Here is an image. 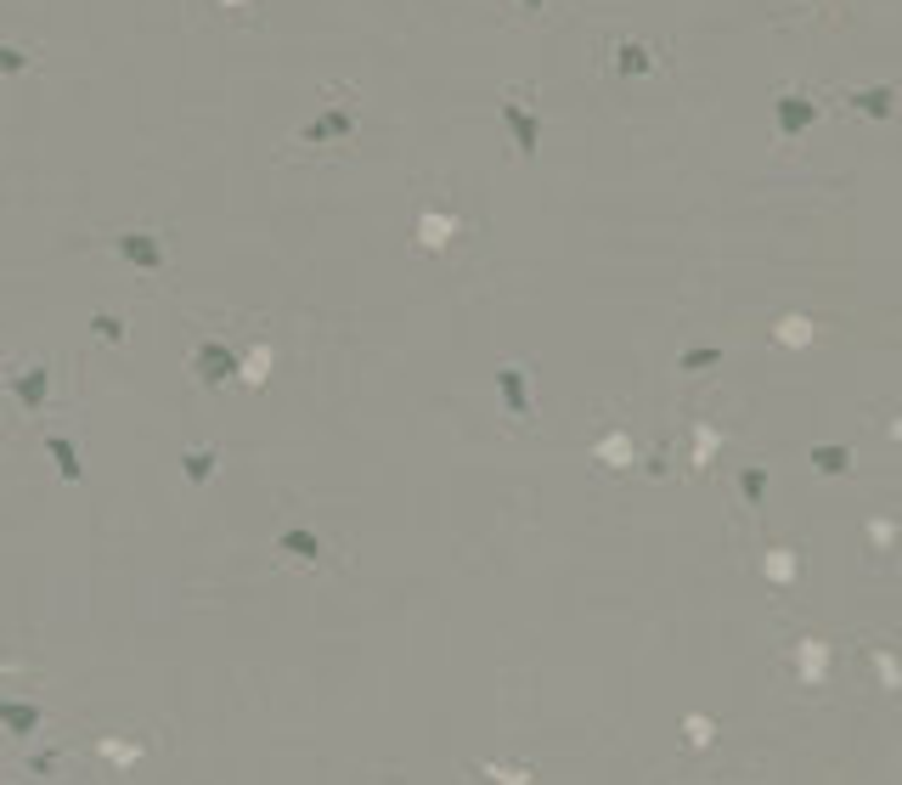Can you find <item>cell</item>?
<instances>
[{
    "mask_svg": "<svg viewBox=\"0 0 902 785\" xmlns=\"http://www.w3.org/2000/svg\"><path fill=\"white\" fill-rule=\"evenodd\" d=\"M361 131V91L356 85H328L321 108L288 136V153H345Z\"/></svg>",
    "mask_w": 902,
    "mask_h": 785,
    "instance_id": "1",
    "label": "cell"
},
{
    "mask_svg": "<svg viewBox=\"0 0 902 785\" xmlns=\"http://www.w3.org/2000/svg\"><path fill=\"white\" fill-rule=\"evenodd\" d=\"M496 113H502V125H508V136H513V153H520V159H536V147H542V108H536V91H531V85H508V91L496 96Z\"/></svg>",
    "mask_w": 902,
    "mask_h": 785,
    "instance_id": "2",
    "label": "cell"
},
{
    "mask_svg": "<svg viewBox=\"0 0 902 785\" xmlns=\"http://www.w3.org/2000/svg\"><path fill=\"white\" fill-rule=\"evenodd\" d=\"M463 215L458 210H445V204H423L418 210V226H412V244H418V255H445L451 244L463 237Z\"/></svg>",
    "mask_w": 902,
    "mask_h": 785,
    "instance_id": "3",
    "label": "cell"
},
{
    "mask_svg": "<svg viewBox=\"0 0 902 785\" xmlns=\"http://www.w3.org/2000/svg\"><path fill=\"white\" fill-rule=\"evenodd\" d=\"M604 63H609V74L637 80V74H660V69H666V57H660L649 40H637V34H615V40L604 45Z\"/></svg>",
    "mask_w": 902,
    "mask_h": 785,
    "instance_id": "4",
    "label": "cell"
},
{
    "mask_svg": "<svg viewBox=\"0 0 902 785\" xmlns=\"http://www.w3.org/2000/svg\"><path fill=\"white\" fill-rule=\"evenodd\" d=\"M113 249H119V261H131L136 272H164L170 266V244L153 237V232H119Z\"/></svg>",
    "mask_w": 902,
    "mask_h": 785,
    "instance_id": "5",
    "label": "cell"
},
{
    "mask_svg": "<svg viewBox=\"0 0 902 785\" xmlns=\"http://www.w3.org/2000/svg\"><path fill=\"white\" fill-rule=\"evenodd\" d=\"M772 119H779V136L790 142V136H801L812 119H818V102L807 96V91H796V85H785L779 96H772Z\"/></svg>",
    "mask_w": 902,
    "mask_h": 785,
    "instance_id": "6",
    "label": "cell"
},
{
    "mask_svg": "<svg viewBox=\"0 0 902 785\" xmlns=\"http://www.w3.org/2000/svg\"><path fill=\"white\" fill-rule=\"evenodd\" d=\"M266 0H186L192 18H209V23H254Z\"/></svg>",
    "mask_w": 902,
    "mask_h": 785,
    "instance_id": "7",
    "label": "cell"
},
{
    "mask_svg": "<svg viewBox=\"0 0 902 785\" xmlns=\"http://www.w3.org/2000/svg\"><path fill=\"white\" fill-rule=\"evenodd\" d=\"M496 390H502V401H508L513 418H531V374L520 368V361H508V368L496 374Z\"/></svg>",
    "mask_w": 902,
    "mask_h": 785,
    "instance_id": "8",
    "label": "cell"
},
{
    "mask_svg": "<svg viewBox=\"0 0 902 785\" xmlns=\"http://www.w3.org/2000/svg\"><path fill=\"white\" fill-rule=\"evenodd\" d=\"M40 69V45H23V40H0V74L18 80V74H34Z\"/></svg>",
    "mask_w": 902,
    "mask_h": 785,
    "instance_id": "9",
    "label": "cell"
},
{
    "mask_svg": "<svg viewBox=\"0 0 902 785\" xmlns=\"http://www.w3.org/2000/svg\"><path fill=\"white\" fill-rule=\"evenodd\" d=\"M271 361H277V350H271V345L260 339V345H254V350H248V356L237 361V379H243L248 390H260V385L271 379Z\"/></svg>",
    "mask_w": 902,
    "mask_h": 785,
    "instance_id": "10",
    "label": "cell"
},
{
    "mask_svg": "<svg viewBox=\"0 0 902 785\" xmlns=\"http://www.w3.org/2000/svg\"><path fill=\"white\" fill-rule=\"evenodd\" d=\"M7 385L23 407H40L45 401V368H7Z\"/></svg>",
    "mask_w": 902,
    "mask_h": 785,
    "instance_id": "11",
    "label": "cell"
},
{
    "mask_svg": "<svg viewBox=\"0 0 902 785\" xmlns=\"http://www.w3.org/2000/svg\"><path fill=\"white\" fill-rule=\"evenodd\" d=\"M847 102H852L858 113H869V119H891V108H896V85H874V91H847Z\"/></svg>",
    "mask_w": 902,
    "mask_h": 785,
    "instance_id": "12",
    "label": "cell"
},
{
    "mask_svg": "<svg viewBox=\"0 0 902 785\" xmlns=\"http://www.w3.org/2000/svg\"><path fill=\"white\" fill-rule=\"evenodd\" d=\"M779 339H785V345H807V339H812V323H801V317H785V323H779Z\"/></svg>",
    "mask_w": 902,
    "mask_h": 785,
    "instance_id": "13",
    "label": "cell"
},
{
    "mask_svg": "<svg viewBox=\"0 0 902 785\" xmlns=\"http://www.w3.org/2000/svg\"><path fill=\"white\" fill-rule=\"evenodd\" d=\"M186 475L192 480H209L215 475V452H186Z\"/></svg>",
    "mask_w": 902,
    "mask_h": 785,
    "instance_id": "14",
    "label": "cell"
},
{
    "mask_svg": "<svg viewBox=\"0 0 902 785\" xmlns=\"http://www.w3.org/2000/svg\"><path fill=\"white\" fill-rule=\"evenodd\" d=\"M513 7H520L525 18H547V12L558 7V0H513Z\"/></svg>",
    "mask_w": 902,
    "mask_h": 785,
    "instance_id": "15",
    "label": "cell"
},
{
    "mask_svg": "<svg viewBox=\"0 0 902 785\" xmlns=\"http://www.w3.org/2000/svg\"><path fill=\"white\" fill-rule=\"evenodd\" d=\"M91 328H96L102 339H124V323H113V317H91Z\"/></svg>",
    "mask_w": 902,
    "mask_h": 785,
    "instance_id": "16",
    "label": "cell"
},
{
    "mask_svg": "<svg viewBox=\"0 0 902 785\" xmlns=\"http://www.w3.org/2000/svg\"><path fill=\"white\" fill-rule=\"evenodd\" d=\"M807 7H812V12H818V0H807Z\"/></svg>",
    "mask_w": 902,
    "mask_h": 785,
    "instance_id": "17",
    "label": "cell"
}]
</instances>
